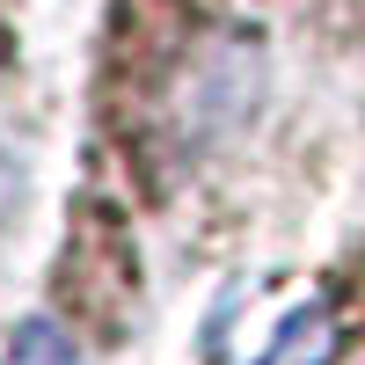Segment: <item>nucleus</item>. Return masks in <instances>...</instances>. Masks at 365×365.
Here are the masks:
<instances>
[{"label":"nucleus","instance_id":"obj_1","mask_svg":"<svg viewBox=\"0 0 365 365\" xmlns=\"http://www.w3.org/2000/svg\"><path fill=\"white\" fill-rule=\"evenodd\" d=\"M212 358L220 365H329L336 358V322L314 292L241 285L212 314Z\"/></svg>","mask_w":365,"mask_h":365},{"label":"nucleus","instance_id":"obj_2","mask_svg":"<svg viewBox=\"0 0 365 365\" xmlns=\"http://www.w3.org/2000/svg\"><path fill=\"white\" fill-rule=\"evenodd\" d=\"M8 365H88V358L73 351V336L58 322L29 314V322H15V336H8Z\"/></svg>","mask_w":365,"mask_h":365}]
</instances>
